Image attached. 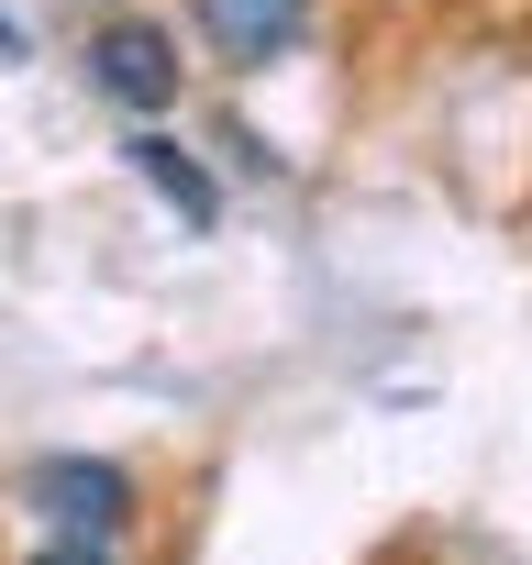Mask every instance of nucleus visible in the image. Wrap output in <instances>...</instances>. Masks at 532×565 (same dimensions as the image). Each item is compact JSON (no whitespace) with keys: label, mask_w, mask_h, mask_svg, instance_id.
I'll return each instance as SVG.
<instances>
[{"label":"nucleus","mask_w":532,"mask_h":565,"mask_svg":"<svg viewBox=\"0 0 532 565\" xmlns=\"http://www.w3.org/2000/svg\"><path fill=\"white\" fill-rule=\"evenodd\" d=\"M89 89L111 100V111H134V122H156V111H178V34L156 23V12H111V23H89Z\"/></svg>","instance_id":"nucleus-1"},{"label":"nucleus","mask_w":532,"mask_h":565,"mask_svg":"<svg viewBox=\"0 0 532 565\" xmlns=\"http://www.w3.org/2000/svg\"><path fill=\"white\" fill-rule=\"evenodd\" d=\"M23 510L56 521V532H78V543H123L145 499H134V477L111 455H45V466H23Z\"/></svg>","instance_id":"nucleus-2"},{"label":"nucleus","mask_w":532,"mask_h":565,"mask_svg":"<svg viewBox=\"0 0 532 565\" xmlns=\"http://www.w3.org/2000/svg\"><path fill=\"white\" fill-rule=\"evenodd\" d=\"M189 12H200V34H211V56L222 67H278L300 34H311V0H189Z\"/></svg>","instance_id":"nucleus-3"},{"label":"nucleus","mask_w":532,"mask_h":565,"mask_svg":"<svg viewBox=\"0 0 532 565\" xmlns=\"http://www.w3.org/2000/svg\"><path fill=\"white\" fill-rule=\"evenodd\" d=\"M123 156H134V178H145V189H156V200H167L189 233H211V222H222V189H211V167H200L178 134H134Z\"/></svg>","instance_id":"nucleus-4"},{"label":"nucleus","mask_w":532,"mask_h":565,"mask_svg":"<svg viewBox=\"0 0 532 565\" xmlns=\"http://www.w3.org/2000/svg\"><path fill=\"white\" fill-rule=\"evenodd\" d=\"M23 565H111V543H78V532H56V543H34Z\"/></svg>","instance_id":"nucleus-5"},{"label":"nucleus","mask_w":532,"mask_h":565,"mask_svg":"<svg viewBox=\"0 0 532 565\" xmlns=\"http://www.w3.org/2000/svg\"><path fill=\"white\" fill-rule=\"evenodd\" d=\"M23 56H34V34H23L12 12H0V67H23Z\"/></svg>","instance_id":"nucleus-6"}]
</instances>
